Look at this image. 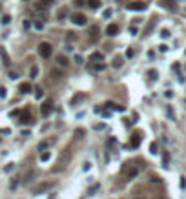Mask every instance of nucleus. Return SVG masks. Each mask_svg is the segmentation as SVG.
<instances>
[{
	"instance_id": "10",
	"label": "nucleus",
	"mask_w": 186,
	"mask_h": 199,
	"mask_svg": "<svg viewBox=\"0 0 186 199\" xmlns=\"http://www.w3.org/2000/svg\"><path fill=\"white\" fill-rule=\"evenodd\" d=\"M119 33V26L117 24H110L108 28H106V35H110V37H115Z\"/></svg>"
},
{
	"instance_id": "18",
	"label": "nucleus",
	"mask_w": 186,
	"mask_h": 199,
	"mask_svg": "<svg viewBox=\"0 0 186 199\" xmlns=\"http://www.w3.org/2000/svg\"><path fill=\"white\" fill-rule=\"evenodd\" d=\"M68 13H69V9H68V7H60V9L57 11V19H59V20H64L66 17H68Z\"/></svg>"
},
{
	"instance_id": "15",
	"label": "nucleus",
	"mask_w": 186,
	"mask_h": 199,
	"mask_svg": "<svg viewBox=\"0 0 186 199\" xmlns=\"http://www.w3.org/2000/svg\"><path fill=\"white\" fill-rule=\"evenodd\" d=\"M139 144H141V133H135V135L130 139V146H131V148H137Z\"/></svg>"
},
{
	"instance_id": "1",
	"label": "nucleus",
	"mask_w": 186,
	"mask_h": 199,
	"mask_svg": "<svg viewBox=\"0 0 186 199\" xmlns=\"http://www.w3.org/2000/svg\"><path fill=\"white\" fill-rule=\"evenodd\" d=\"M69 161H71V148L68 146V148H64V150L60 152L59 161H57V166H53V172H62L64 168H68Z\"/></svg>"
},
{
	"instance_id": "35",
	"label": "nucleus",
	"mask_w": 186,
	"mask_h": 199,
	"mask_svg": "<svg viewBox=\"0 0 186 199\" xmlns=\"http://www.w3.org/2000/svg\"><path fill=\"white\" fill-rule=\"evenodd\" d=\"M35 28H37V29H42V28H44V24H42L40 20H37V22H35Z\"/></svg>"
},
{
	"instance_id": "21",
	"label": "nucleus",
	"mask_w": 186,
	"mask_h": 199,
	"mask_svg": "<svg viewBox=\"0 0 186 199\" xmlns=\"http://www.w3.org/2000/svg\"><path fill=\"white\" fill-rule=\"evenodd\" d=\"M155 22H157V20H155V19H151V20H150V24L146 26V29H144V35H150V33H151V29H153V26H155Z\"/></svg>"
},
{
	"instance_id": "34",
	"label": "nucleus",
	"mask_w": 186,
	"mask_h": 199,
	"mask_svg": "<svg viewBox=\"0 0 186 199\" xmlns=\"http://www.w3.org/2000/svg\"><path fill=\"white\" fill-rule=\"evenodd\" d=\"M133 55H135V51H133V49H131V48H130V49H128V51H126V57H130V59H131V57H133Z\"/></svg>"
},
{
	"instance_id": "16",
	"label": "nucleus",
	"mask_w": 186,
	"mask_h": 199,
	"mask_svg": "<svg viewBox=\"0 0 186 199\" xmlns=\"http://www.w3.org/2000/svg\"><path fill=\"white\" fill-rule=\"evenodd\" d=\"M57 64H59L60 68H68L69 60H68V57H66V55H59V57H57Z\"/></svg>"
},
{
	"instance_id": "24",
	"label": "nucleus",
	"mask_w": 186,
	"mask_h": 199,
	"mask_svg": "<svg viewBox=\"0 0 186 199\" xmlns=\"http://www.w3.org/2000/svg\"><path fill=\"white\" fill-rule=\"evenodd\" d=\"M49 144H53V139H49V141H42L40 144H39V150H46Z\"/></svg>"
},
{
	"instance_id": "5",
	"label": "nucleus",
	"mask_w": 186,
	"mask_h": 199,
	"mask_svg": "<svg viewBox=\"0 0 186 199\" xmlns=\"http://www.w3.org/2000/svg\"><path fill=\"white\" fill-rule=\"evenodd\" d=\"M69 20H71L73 24H77V26H86V24H88V19H86V15H82V13H73V15L69 17Z\"/></svg>"
},
{
	"instance_id": "36",
	"label": "nucleus",
	"mask_w": 186,
	"mask_h": 199,
	"mask_svg": "<svg viewBox=\"0 0 186 199\" xmlns=\"http://www.w3.org/2000/svg\"><path fill=\"white\" fill-rule=\"evenodd\" d=\"M75 133H77V137H79V139H81V137H84V130H81V128H79Z\"/></svg>"
},
{
	"instance_id": "17",
	"label": "nucleus",
	"mask_w": 186,
	"mask_h": 199,
	"mask_svg": "<svg viewBox=\"0 0 186 199\" xmlns=\"http://www.w3.org/2000/svg\"><path fill=\"white\" fill-rule=\"evenodd\" d=\"M51 184H53V183H40V184H39V186H37L33 192H35V194H40V192H44V190H48Z\"/></svg>"
},
{
	"instance_id": "40",
	"label": "nucleus",
	"mask_w": 186,
	"mask_h": 199,
	"mask_svg": "<svg viewBox=\"0 0 186 199\" xmlns=\"http://www.w3.org/2000/svg\"><path fill=\"white\" fill-rule=\"evenodd\" d=\"M22 26H24V29H29V26H31V24H29L27 20H24V24H22Z\"/></svg>"
},
{
	"instance_id": "7",
	"label": "nucleus",
	"mask_w": 186,
	"mask_h": 199,
	"mask_svg": "<svg viewBox=\"0 0 186 199\" xmlns=\"http://www.w3.org/2000/svg\"><path fill=\"white\" fill-rule=\"evenodd\" d=\"M51 110H53V102H51V100H44L42 106H40V113L44 117H48V115L51 113Z\"/></svg>"
},
{
	"instance_id": "44",
	"label": "nucleus",
	"mask_w": 186,
	"mask_h": 199,
	"mask_svg": "<svg viewBox=\"0 0 186 199\" xmlns=\"http://www.w3.org/2000/svg\"><path fill=\"white\" fill-rule=\"evenodd\" d=\"M68 40H75V35L73 33H68Z\"/></svg>"
},
{
	"instance_id": "45",
	"label": "nucleus",
	"mask_w": 186,
	"mask_h": 199,
	"mask_svg": "<svg viewBox=\"0 0 186 199\" xmlns=\"http://www.w3.org/2000/svg\"><path fill=\"white\" fill-rule=\"evenodd\" d=\"M133 199H141V197H133Z\"/></svg>"
},
{
	"instance_id": "22",
	"label": "nucleus",
	"mask_w": 186,
	"mask_h": 199,
	"mask_svg": "<svg viewBox=\"0 0 186 199\" xmlns=\"http://www.w3.org/2000/svg\"><path fill=\"white\" fill-rule=\"evenodd\" d=\"M88 6L91 9H99L101 7V0H88Z\"/></svg>"
},
{
	"instance_id": "19",
	"label": "nucleus",
	"mask_w": 186,
	"mask_h": 199,
	"mask_svg": "<svg viewBox=\"0 0 186 199\" xmlns=\"http://www.w3.org/2000/svg\"><path fill=\"white\" fill-rule=\"evenodd\" d=\"M122 64H124V59H122V57H115V59H113V62H111V66H113L115 70L122 68Z\"/></svg>"
},
{
	"instance_id": "28",
	"label": "nucleus",
	"mask_w": 186,
	"mask_h": 199,
	"mask_svg": "<svg viewBox=\"0 0 186 199\" xmlns=\"http://www.w3.org/2000/svg\"><path fill=\"white\" fill-rule=\"evenodd\" d=\"M49 157H51V154L49 152H42L40 154V161L44 163V161H49Z\"/></svg>"
},
{
	"instance_id": "3",
	"label": "nucleus",
	"mask_w": 186,
	"mask_h": 199,
	"mask_svg": "<svg viewBox=\"0 0 186 199\" xmlns=\"http://www.w3.org/2000/svg\"><path fill=\"white\" fill-rule=\"evenodd\" d=\"M122 172H124V177H126V179H133V177H137V174H139L137 166H133L131 163H126V164H124Z\"/></svg>"
},
{
	"instance_id": "6",
	"label": "nucleus",
	"mask_w": 186,
	"mask_h": 199,
	"mask_svg": "<svg viewBox=\"0 0 186 199\" xmlns=\"http://www.w3.org/2000/svg\"><path fill=\"white\" fill-rule=\"evenodd\" d=\"M0 59H2V64H4L6 68L11 66V57H9V53H7V49H6L4 46H0Z\"/></svg>"
},
{
	"instance_id": "33",
	"label": "nucleus",
	"mask_w": 186,
	"mask_h": 199,
	"mask_svg": "<svg viewBox=\"0 0 186 199\" xmlns=\"http://www.w3.org/2000/svg\"><path fill=\"white\" fill-rule=\"evenodd\" d=\"M148 75H150V79H151V80L157 79V71H155V70H150V73H148Z\"/></svg>"
},
{
	"instance_id": "31",
	"label": "nucleus",
	"mask_w": 186,
	"mask_h": 199,
	"mask_svg": "<svg viewBox=\"0 0 186 199\" xmlns=\"http://www.w3.org/2000/svg\"><path fill=\"white\" fill-rule=\"evenodd\" d=\"M73 4H75L77 7H81V6H86V4H88V0H73Z\"/></svg>"
},
{
	"instance_id": "29",
	"label": "nucleus",
	"mask_w": 186,
	"mask_h": 199,
	"mask_svg": "<svg viewBox=\"0 0 186 199\" xmlns=\"http://www.w3.org/2000/svg\"><path fill=\"white\" fill-rule=\"evenodd\" d=\"M39 75V68L37 66H31V79H35Z\"/></svg>"
},
{
	"instance_id": "46",
	"label": "nucleus",
	"mask_w": 186,
	"mask_h": 199,
	"mask_svg": "<svg viewBox=\"0 0 186 199\" xmlns=\"http://www.w3.org/2000/svg\"><path fill=\"white\" fill-rule=\"evenodd\" d=\"M121 2H124V0H121ZM130 2H131V0H130Z\"/></svg>"
},
{
	"instance_id": "12",
	"label": "nucleus",
	"mask_w": 186,
	"mask_h": 199,
	"mask_svg": "<svg viewBox=\"0 0 186 199\" xmlns=\"http://www.w3.org/2000/svg\"><path fill=\"white\" fill-rule=\"evenodd\" d=\"M86 97H88V95H86V93H82V91H81V93H77V95L71 99V106H77V104H79V102H82Z\"/></svg>"
},
{
	"instance_id": "20",
	"label": "nucleus",
	"mask_w": 186,
	"mask_h": 199,
	"mask_svg": "<svg viewBox=\"0 0 186 199\" xmlns=\"http://www.w3.org/2000/svg\"><path fill=\"white\" fill-rule=\"evenodd\" d=\"M89 60H91V62H97V60H104V55L101 53V51H93V53H91V57H89Z\"/></svg>"
},
{
	"instance_id": "39",
	"label": "nucleus",
	"mask_w": 186,
	"mask_h": 199,
	"mask_svg": "<svg viewBox=\"0 0 186 199\" xmlns=\"http://www.w3.org/2000/svg\"><path fill=\"white\" fill-rule=\"evenodd\" d=\"M161 35H163V37H170V31H168V29H163V31H161Z\"/></svg>"
},
{
	"instance_id": "4",
	"label": "nucleus",
	"mask_w": 186,
	"mask_h": 199,
	"mask_svg": "<svg viewBox=\"0 0 186 199\" xmlns=\"http://www.w3.org/2000/svg\"><path fill=\"white\" fill-rule=\"evenodd\" d=\"M126 7L130 11H144L146 7H148V4H146L144 0H133V2H128Z\"/></svg>"
},
{
	"instance_id": "41",
	"label": "nucleus",
	"mask_w": 186,
	"mask_h": 199,
	"mask_svg": "<svg viewBox=\"0 0 186 199\" xmlns=\"http://www.w3.org/2000/svg\"><path fill=\"white\" fill-rule=\"evenodd\" d=\"M22 112L20 110H15V112H11V117H15V115H20Z\"/></svg>"
},
{
	"instance_id": "9",
	"label": "nucleus",
	"mask_w": 186,
	"mask_h": 199,
	"mask_svg": "<svg viewBox=\"0 0 186 199\" xmlns=\"http://www.w3.org/2000/svg\"><path fill=\"white\" fill-rule=\"evenodd\" d=\"M101 37V28L99 26H93L91 29H89V42H97Z\"/></svg>"
},
{
	"instance_id": "2",
	"label": "nucleus",
	"mask_w": 186,
	"mask_h": 199,
	"mask_svg": "<svg viewBox=\"0 0 186 199\" xmlns=\"http://www.w3.org/2000/svg\"><path fill=\"white\" fill-rule=\"evenodd\" d=\"M51 53H53V46L49 42H40L39 44V55H40L42 59H49Z\"/></svg>"
},
{
	"instance_id": "14",
	"label": "nucleus",
	"mask_w": 186,
	"mask_h": 199,
	"mask_svg": "<svg viewBox=\"0 0 186 199\" xmlns=\"http://www.w3.org/2000/svg\"><path fill=\"white\" fill-rule=\"evenodd\" d=\"M161 6L170 9V11H173L175 9V0H161Z\"/></svg>"
},
{
	"instance_id": "26",
	"label": "nucleus",
	"mask_w": 186,
	"mask_h": 199,
	"mask_svg": "<svg viewBox=\"0 0 186 199\" xmlns=\"http://www.w3.org/2000/svg\"><path fill=\"white\" fill-rule=\"evenodd\" d=\"M35 176H37V172H35V170H31V172H29V174H26V183H29V181H33V177H35Z\"/></svg>"
},
{
	"instance_id": "8",
	"label": "nucleus",
	"mask_w": 186,
	"mask_h": 199,
	"mask_svg": "<svg viewBox=\"0 0 186 199\" xmlns=\"http://www.w3.org/2000/svg\"><path fill=\"white\" fill-rule=\"evenodd\" d=\"M51 4H55V0H39V2L35 4V9H37V11H44V9H48Z\"/></svg>"
},
{
	"instance_id": "11",
	"label": "nucleus",
	"mask_w": 186,
	"mask_h": 199,
	"mask_svg": "<svg viewBox=\"0 0 186 199\" xmlns=\"http://www.w3.org/2000/svg\"><path fill=\"white\" fill-rule=\"evenodd\" d=\"M20 122L22 124H31V113H29L27 110H24L20 113Z\"/></svg>"
},
{
	"instance_id": "25",
	"label": "nucleus",
	"mask_w": 186,
	"mask_h": 199,
	"mask_svg": "<svg viewBox=\"0 0 186 199\" xmlns=\"http://www.w3.org/2000/svg\"><path fill=\"white\" fill-rule=\"evenodd\" d=\"M91 68H93L95 71H102V70H104V64H102V62H95V64H91Z\"/></svg>"
},
{
	"instance_id": "43",
	"label": "nucleus",
	"mask_w": 186,
	"mask_h": 199,
	"mask_svg": "<svg viewBox=\"0 0 186 199\" xmlns=\"http://www.w3.org/2000/svg\"><path fill=\"white\" fill-rule=\"evenodd\" d=\"M9 132H11L9 128H2V130H0V133H9Z\"/></svg>"
},
{
	"instance_id": "13",
	"label": "nucleus",
	"mask_w": 186,
	"mask_h": 199,
	"mask_svg": "<svg viewBox=\"0 0 186 199\" xmlns=\"http://www.w3.org/2000/svg\"><path fill=\"white\" fill-rule=\"evenodd\" d=\"M31 90H33V86L29 82H20V86H19V91L20 93H29Z\"/></svg>"
},
{
	"instance_id": "32",
	"label": "nucleus",
	"mask_w": 186,
	"mask_h": 199,
	"mask_svg": "<svg viewBox=\"0 0 186 199\" xmlns=\"http://www.w3.org/2000/svg\"><path fill=\"white\" fill-rule=\"evenodd\" d=\"M150 152H151V154H157V142H151V144H150Z\"/></svg>"
},
{
	"instance_id": "37",
	"label": "nucleus",
	"mask_w": 186,
	"mask_h": 199,
	"mask_svg": "<svg viewBox=\"0 0 186 199\" xmlns=\"http://www.w3.org/2000/svg\"><path fill=\"white\" fill-rule=\"evenodd\" d=\"M130 33H131V35H137V28H135V26H130Z\"/></svg>"
},
{
	"instance_id": "30",
	"label": "nucleus",
	"mask_w": 186,
	"mask_h": 199,
	"mask_svg": "<svg viewBox=\"0 0 186 199\" xmlns=\"http://www.w3.org/2000/svg\"><path fill=\"white\" fill-rule=\"evenodd\" d=\"M35 97H37V99H42V97H44V91H42V88H37V90H35Z\"/></svg>"
},
{
	"instance_id": "38",
	"label": "nucleus",
	"mask_w": 186,
	"mask_h": 199,
	"mask_svg": "<svg viewBox=\"0 0 186 199\" xmlns=\"http://www.w3.org/2000/svg\"><path fill=\"white\" fill-rule=\"evenodd\" d=\"M9 20H11V17H9V15H4V19H2V22H4V24H7Z\"/></svg>"
},
{
	"instance_id": "27",
	"label": "nucleus",
	"mask_w": 186,
	"mask_h": 199,
	"mask_svg": "<svg viewBox=\"0 0 186 199\" xmlns=\"http://www.w3.org/2000/svg\"><path fill=\"white\" fill-rule=\"evenodd\" d=\"M51 77L55 80H59V79H62V73L60 71H57V70H51Z\"/></svg>"
},
{
	"instance_id": "23",
	"label": "nucleus",
	"mask_w": 186,
	"mask_h": 199,
	"mask_svg": "<svg viewBox=\"0 0 186 199\" xmlns=\"http://www.w3.org/2000/svg\"><path fill=\"white\" fill-rule=\"evenodd\" d=\"M106 106H110L111 110H117V112H124V106H121V104H113V102H108Z\"/></svg>"
},
{
	"instance_id": "42",
	"label": "nucleus",
	"mask_w": 186,
	"mask_h": 199,
	"mask_svg": "<svg viewBox=\"0 0 186 199\" xmlns=\"http://www.w3.org/2000/svg\"><path fill=\"white\" fill-rule=\"evenodd\" d=\"M0 97H6V88H0Z\"/></svg>"
}]
</instances>
